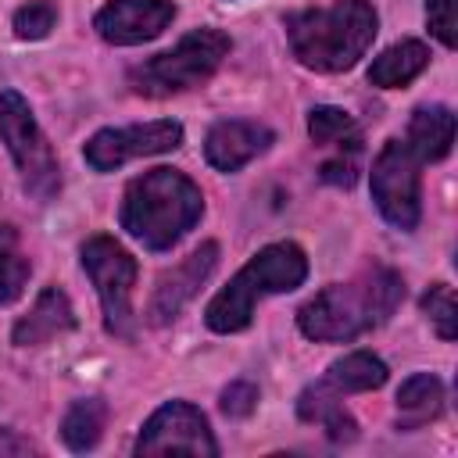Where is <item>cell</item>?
Masks as SVG:
<instances>
[{
  "label": "cell",
  "instance_id": "cell-1",
  "mask_svg": "<svg viewBox=\"0 0 458 458\" xmlns=\"http://www.w3.org/2000/svg\"><path fill=\"white\" fill-rule=\"evenodd\" d=\"M404 301V279L390 265H369L347 283L318 290L301 311L297 329L318 344H347L383 326Z\"/></svg>",
  "mask_w": 458,
  "mask_h": 458
},
{
  "label": "cell",
  "instance_id": "cell-2",
  "mask_svg": "<svg viewBox=\"0 0 458 458\" xmlns=\"http://www.w3.org/2000/svg\"><path fill=\"white\" fill-rule=\"evenodd\" d=\"M204 215L200 186L175 168H150L125 186L118 222L147 250L175 247Z\"/></svg>",
  "mask_w": 458,
  "mask_h": 458
},
{
  "label": "cell",
  "instance_id": "cell-3",
  "mask_svg": "<svg viewBox=\"0 0 458 458\" xmlns=\"http://www.w3.org/2000/svg\"><path fill=\"white\" fill-rule=\"evenodd\" d=\"M379 32L376 7L369 0H333L329 7H308L286 14V39L293 57L322 75H336L358 64Z\"/></svg>",
  "mask_w": 458,
  "mask_h": 458
},
{
  "label": "cell",
  "instance_id": "cell-4",
  "mask_svg": "<svg viewBox=\"0 0 458 458\" xmlns=\"http://www.w3.org/2000/svg\"><path fill=\"white\" fill-rule=\"evenodd\" d=\"M308 279V254L290 243H268L261 247L208 304L204 322L215 333H240L254 318V304L268 293H290Z\"/></svg>",
  "mask_w": 458,
  "mask_h": 458
},
{
  "label": "cell",
  "instance_id": "cell-5",
  "mask_svg": "<svg viewBox=\"0 0 458 458\" xmlns=\"http://www.w3.org/2000/svg\"><path fill=\"white\" fill-rule=\"evenodd\" d=\"M229 50H233V39L222 29H193L172 50L154 54L143 64H136L129 72V89L140 97H154V100L197 89L218 72Z\"/></svg>",
  "mask_w": 458,
  "mask_h": 458
},
{
  "label": "cell",
  "instance_id": "cell-6",
  "mask_svg": "<svg viewBox=\"0 0 458 458\" xmlns=\"http://www.w3.org/2000/svg\"><path fill=\"white\" fill-rule=\"evenodd\" d=\"M0 140L18 165L25 193L36 200H50L61 190V165H57L54 147L47 143L29 100L18 89L0 93Z\"/></svg>",
  "mask_w": 458,
  "mask_h": 458
},
{
  "label": "cell",
  "instance_id": "cell-7",
  "mask_svg": "<svg viewBox=\"0 0 458 458\" xmlns=\"http://www.w3.org/2000/svg\"><path fill=\"white\" fill-rule=\"evenodd\" d=\"M422 165L426 161L408 147V140H386L372 161V200L379 215L401 233H411L422 218Z\"/></svg>",
  "mask_w": 458,
  "mask_h": 458
},
{
  "label": "cell",
  "instance_id": "cell-8",
  "mask_svg": "<svg viewBox=\"0 0 458 458\" xmlns=\"http://www.w3.org/2000/svg\"><path fill=\"white\" fill-rule=\"evenodd\" d=\"M79 254H82L86 276L97 286L107 333L129 340L136 333V315H132V286H136V272H140L136 258L114 236H89Z\"/></svg>",
  "mask_w": 458,
  "mask_h": 458
},
{
  "label": "cell",
  "instance_id": "cell-9",
  "mask_svg": "<svg viewBox=\"0 0 458 458\" xmlns=\"http://www.w3.org/2000/svg\"><path fill=\"white\" fill-rule=\"evenodd\" d=\"M179 147H182V125L172 118H157V122H143V125H122V129L93 132L82 147V157L93 172H114L125 161L168 154Z\"/></svg>",
  "mask_w": 458,
  "mask_h": 458
},
{
  "label": "cell",
  "instance_id": "cell-10",
  "mask_svg": "<svg viewBox=\"0 0 458 458\" xmlns=\"http://www.w3.org/2000/svg\"><path fill=\"white\" fill-rule=\"evenodd\" d=\"M136 454H197L215 458L218 440L211 437V426L200 408L190 401H168L161 404L136 437Z\"/></svg>",
  "mask_w": 458,
  "mask_h": 458
},
{
  "label": "cell",
  "instance_id": "cell-11",
  "mask_svg": "<svg viewBox=\"0 0 458 458\" xmlns=\"http://www.w3.org/2000/svg\"><path fill=\"white\" fill-rule=\"evenodd\" d=\"M218 265V243H200L193 254H186L179 265L165 268L154 283V293L147 301V322L150 326H168L179 318V311L197 297L204 279Z\"/></svg>",
  "mask_w": 458,
  "mask_h": 458
},
{
  "label": "cell",
  "instance_id": "cell-12",
  "mask_svg": "<svg viewBox=\"0 0 458 458\" xmlns=\"http://www.w3.org/2000/svg\"><path fill=\"white\" fill-rule=\"evenodd\" d=\"M175 18L172 0H107L93 14V29L104 43L114 47H136L147 39H157Z\"/></svg>",
  "mask_w": 458,
  "mask_h": 458
},
{
  "label": "cell",
  "instance_id": "cell-13",
  "mask_svg": "<svg viewBox=\"0 0 458 458\" xmlns=\"http://www.w3.org/2000/svg\"><path fill=\"white\" fill-rule=\"evenodd\" d=\"M276 143V132L261 122L250 118H225L215 122L204 136V157L211 168L218 172H240L243 165H250L258 154H265Z\"/></svg>",
  "mask_w": 458,
  "mask_h": 458
},
{
  "label": "cell",
  "instance_id": "cell-14",
  "mask_svg": "<svg viewBox=\"0 0 458 458\" xmlns=\"http://www.w3.org/2000/svg\"><path fill=\"white\" fill-rule=\"evenodd\" d=\"M68 329H75L72 301H68L64 290L47 286V290L36 297L32 311L14 322L11 340H14L18 347H39V344H47V340H54V336H61V333H68Z\"/></svg>",
  "mask_w": 458,
  "mask_h": 458
},
{
  "label": "cell",
  "instance_id": "cell-15",
  "mask_svg": "<svg viewBox=\"0 0 458 458\" xmlns=\"http://www.w3.org/2000/svg\"><path fill=\"white\" fill-rule=\"evenodd\" d=\"M404 140L422 161H444L451 154V143H454V114H451V107H444V104L415 107Z\"/></svg>",
  "mask_w": 458,
  "mask_h": 458
},
{
  "label": "cell",
  "instance_id": "cell-16",
  "mask_svg": "<svg viewBox=\"0 0 458 458\" xmlns=\"http://www.w3.org/2000/svg\"><path fill=\"white\" fill-rule=\"evenodd\" d=\"M426 64H429V47L422 39H401L369 64V82L379 89H401L411 79H419Z\"/></svg>",
  "mask_w": 458,
  "mask_h": 458
},
{
  "label": "cell",
  "instance_id": "cell-17",
  "mask_svg": "<svg viewBox=\"0 0 458 458\" xmlns=\"http://www.w3.org/2000/svg\"><path fill=\"white\" fill-rule=\"evenodd\" d=\"M444 411V383L433 372H415L397 390V426L422 429Z\"/></svg>",
  "mask_w": 458,
  "mask_h": 458
},
{
  "label": "cell",
  "instance_id": "cell-18",
  "mask_svg": "<svg viewBox=\"0 0 458 458\" xmlns=\"http://www.w3.org/2000/svg\"><path fill=\"white\" fill-rule=\"evenodd\" d=\"M386 365L383 358H376L372 351H351L344 358H336L326 369V383L344 397V394H365V390H379L386 383Z\"/></svg>",
  "mask_w": 458,
  "mask_h": 458
},
{
  "label": "cell",
  "instance_id": "cell-19",
  "mask_svg": "<svg viewBox=\"0 0 458 458\" xmlns=\"http://www.w3.org/2000/svg\"><path fill=\"white\" fill-rule=\"evenodd\" d=\"M104 422H107V404L100 397H82L75 401L64 419H61V440L72 447V451H93L100 444V433H104Z\"/></svg>",
  "mask_w": 458,
  "mask_h": 458
},
{
  "label": "cell",
  "instance_id": "cell-20",
  "mask_svg": "<svg viewBox=\"0 0 458 458\" xmlns=\"http://www.w3.org/2000/svg\"><path fill=\"white\" fill-rule=\"evenodd\" d=\"M308 136L315 147H354L361 150V132H358V122L344 111V107H333V104H318L308 111Z\"/></svg>",
  "mask_w": 458,
  "mask_h": 458
},
{
  "label": "cell",
  "instance_id": "cell-21",
  "mask_svg": "<svg viewBox=\"0 0 458 458\" xmlns=\"http://www.w3.org/2000/svg\"><path fill=\"white\" fill-rule=\"evenodd\" d=\"M29 254L21 250V236L11 222H0V308L18 301L29 283Z\"/></svg>",
  "mask_w": 458,
  "mask_h": 458
},
{
  "label": "cell",
  "instance_id": "cell-22",
  "mask_svg": "<svg viewBox=\"0 0 458 458\" xmlns=\"http://www.w3.org/2000/svg\"><path fill=\"white\" fill-rule=\"evenodd\" d=\"M422 311L433 322L440 340H454L458 336V308H454V290L447 283H433L422 293Z\"/></svg>",
  "mask_w": 458,
  "mask_h": 458
},
{
  "label": "cell",
  "instance_id": "cell-23",
  "mask_svg": "<svg viewBox=\"0 0 458 458\" xmlns=\"http://www.w3.org/2000/svg\"><path fill=\"white\" fill-rule=\"evenodd\" d=\"M54 25H57L54 0H29L14 11V36L18 39H47Z\"/></svg>",
  "mask_w": 458,
  "mask_h": 458
},
{
  "label": "cell",
  "instance_id": "cell-24",
  "mask_svg": "<svg viewBox=\"0 0 458 458\" xmlns=\"http://www.w3.org/2000/svg\"><path fill=\"white\" fill-rule=\"evenodd\" d=\"M218 404H222V411L229 419H243V415H250L258 408V386L247 383V379H236V383H229L222 390V401Z\"/></svg>",
  "mask_w": 458,
  "mask_h": 458
},
{
  "label": "cell",
  "instance_id": "cell-25",
  "mask_svg": "<svg viewBox=\"0 0 458 458\" xmlns=\"http://www.w3.org/2000/svg\"><path fill=\"white\" fill-rule=\"evenodd\" d=\"M426 25L451 50L454 47V0H426Z\"/></svg>",
  "mask_w": 458,
  "mask_h": 458
},
{
  "label": "cell",
  "instance_id": "cell-26",
  "mask_svg": "<svg viewBox=\"0 0 458 458\" xmlns=\"http://www.w3.org/2000/svg\"><path fill=\"white\" fill-rule=\"evenodd\" d=\"M358 154L361 150H354V147L336 150V157H329L322 165V179L333 182V186H354V179H358Z\"/></svg>",
  "mask_w": 458,
  "mask_h": 458
},
{
  "label": "cell",
  "instance_id": "cell-27",
  "mask_svg": "<svg viewBox=\"0 0 458 458\" xmlns=\"http://www.w3.org/2000/svg\"><path fill=\"white\" fill-rule=\"evenodd\" d=\"M322 426H326V437H329L333 444H351V440L358 437V426H354V419L344 411V404L333 408V411L322 419Z\"/></svg>",
  "mask_w": 458,
  "mask_h": 458
}]
</instances>
